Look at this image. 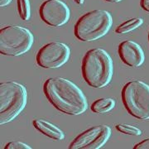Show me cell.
Here are the masks:
<instances>
[{
	"mask_svg": "<svg viewBox=\"0 0 149 149\" xmlns=\"http://www.w3.org/2000/svg\"><path fill=\"white\" fill-rule=\"evenodd\" d=\"M43 92L57 110L68 115H80L88 109L85 94L68 79L52 77L45 81Z\"/></svg>",
	"mask_w": 149,
	"mask_h": 149,
	"instance_id": "obj_1",
	"label": "cell"
},
{
	"mask_svg": "<svg viewBox=\"0 0 149 149\" xmlns=\"http://www.w3.org/2000/svg\"><path fill=\"white\" fill-rule=\"evenodd\" d=\"M140 4L143 9L149 13V0H141Z\"/></svg>",
	"mask_w": 149,
	"mask_h": 149,
	"instance_id": "obj_18",
	"label": "cell"
},
{
	"mask_svg": "<svg viewBox=\"0 0 149 149\" xmlns=\"http://www.w3.org/2000/svg\"><path fill=\"white\" fill-rule=\"evenodd\" d=\"M148 41H149V32H148Z\"/></svg>",
	"mask_w": 149,
	"mask_h": 149,
	"instance_id": "obj_22",
	"label": "cell"
},
{
	"mask_svg": "<svg viewBox=\"0 0 149 149\" xmlns=\"http://www.w3.org/2000/svg\"><path fill=\"white\" fill-rule=\"evenodd\" d=\"M112 25L113 17L109 12L100 9L91 11L77 21L74 29V36L81 42H94L104 37Z\"/></svg>",
	"mask_w": 149,
	"mask_h": 149,
	"instance_id": "obj_4",
	"label": "cell"
},
{
	"mask_svg": "<svg viewBox=\"0 0 149 149\" xmlns=\"http://www.w3.org/2000/svg\"><path fill=\"white\" fill-rule=\"evenodd\" d=\"M118 53L123 62L130 67H139L144 63L145 55L143 48L133 41H123L118 45Z\"/></svg>",
	"mask_w": 149,
	"mask_h": 149,
	"instance_id": "obj_10",
	"label": "cell"
},
{
	"mask_svg": "<svg viewBox=\"0 0 149 149\" xmlns=\"http://www.w3.org/2000/svg\"><path fill=\"white\" fill-rule=\"evenodd\" d=\"M17 6L19 17L23 21H28L31 17L30 0H17Z\"/></svg>",
	"mask_w": 149,
	"mask_h": 149,
	"instance_id": "obj_14",
	"label": "cell"
},
{
	"mask_svg": "<svg viewBox=\"0 0 149 149\" xmlns=\"http://www.w3.org/2000/svg\"><path fill=\"white\" fill-rule=\"evenodd\" d=\"M5 149H32V147L19 141H14L7 143L4 147Z\"/></svg>",
	"mask_w": 149,
	"mask_h": 149,
	"instance_id": "obj_16",
	"label": "cell"
},
{
	"mask_svg": "<svg viewBox=\"0 0 149 149\" xmlns=\"http://www.w3.org/2000/svg\"><path fill=\"white\" fill-rule=\"evenodd\" d=\"M134 149H149V139H144L143 141L140 142L139 143L135 144L133 147Z\"/></svg>",
	"mask_w": 149,
	"mask_h": 149,
	"instance_id": "obj_17",
	"label": "cell"
},
{
	"mask_svg": "<svg viewBox=\"0 0 149 149\" xmlns=\"http://www.w3.org/2000/svg\"><path fill=\"white\" fill-rule=\"evenodd\" d=\"M74 2L75 3L79 4V5H82L85 2V0H74Z\"/></svg>",
	"mask_w": 149,
	"mask_h": 149,
	"instance_id": "obj_20",
	"label": "cell"
},
{
	"mask_svg": "<svg viewBox=\"0 0 149 149\" xmlns=\"http://www.w3.org/2000/svg\"><path fill=\"white\" fill-rule=\"evenodd\" d=\"M122 101L130 115L139 120L149 119V85L131 80L123 87Z\"/></svg>",
	"mask_w": 149,
	"mask_h": 149,
	"instance_id": "obj_5",
	"label": "cell"
},
{
	"mask_svg": "<svg viewBox=\"0 0 149 149\" xmlns=\"http://www.w3.org/2000/svg\"><path fill=\"white\" fill-rule=\"evenodd\" d=\"M143 23V19L141 17H134L123 22L116 28L115 32L118 34H125L137 29Z\"/></svg>",
	"mask_w": 149,
	"mask_h": 149,
	"instance_id": "obj_13",
	"label": "cell"
},
{
	"mask_svg": "<svg viewBox=\"0 0 149 149\" xmlns=\"http://www.w3.org/2000/svg\"><path fill=\"white\" fill-rule=\"evenodd\" d=\"M115 128L120 133L127 135H131V136H140L143 133L142 130L138 127H134L126 123H118L115 125Z\"/></svg>",
	"mask_w": 149,
	"mask_h": 149,
	"instance_id": "obj_15",
	"label": "cell"
},
{
	"mask_svg": "<svg viewBox=\"0 0 149 149\" xmlns=\"http://www.w3.org/2000/svg\"><path fill=\"white\" fill-rule=\"evenodd\" d=\"M112 130L109 126L92 127L79 134L70 143L69 149H99L109 141Z\"/></svg>",
	"mask_w": 149,
	"mask_h": 149,
	"instance_id": "obj_8",
	"label": "cell"
},
{
	"mask_svg": "<svg viewBox=\"0 0 149 149\" xmlns=\"http://www.w3.org/2000/svg\"><path fill=\"white\" fill-rule=\"evenodd\" d=\"M33 126L37 130L53 140H63L65 139V134L63 131L51 123L45 121L42 119H35L33 120Z\"/></svg>",
	"mask_w": 149,
	"mask_h": 149,
	"instance_id": "obj_11",
	"label": "cell"
},
{
	"mask_svg": "<svg viewBox=\"0 0 149 149\" xmlns=\"http://www.w3.org/2000/svg\"><path fill=\"white\" fill-rule=\"evenodd\" d=\"M106 2H109V3H119L123 0H105Z\"/></svg>",
	"mask_w": 149,
	"mask_h": 149,
	"instance_id": "obj_21",
	"label": "cell"
},
{
	"mask_svg": "<svg viewBox=\"0 0 149 149\" xmlns=\"http://www.w3.org/2000/svg\"><path fill=\"white\" fill-rule=\"evenodd\" d=\"M41 19L51 27H60L70 20V11L61 0H46L39 9Z\"/></svg>",
	"mask_w": 149,
	"mask_h": 149,
	"instance_id": "obj_9",
	"label": "cell"
},
{
	"mask_svg": "<svg viewBox=\"0 0 149 149\" xmlns=\"http://www.w3.org/2000/svg\"><path fill=\"white\" fill-rule=\"evenodd\" d=\"M12 0H0V6L1 7H6L8 4H10Z\"/></svg>",
	"mask_w": 149,
	"mask_h": 149,
	"instance_id": "obj_19",
	"label": "cell"
},
{
	"mask_svg": "<svg viewBox=\"0 0 149 149\" xmlns=\"http://www.w3.org/2000/svg\"><path fill=\"white\" fill-rule=\"evenodd\" d=\"M81 73L83 79L91 87H105L110 83L113 73L111 56L101 48L89 50L82 60Z\"/></svg>",
	"mask_w": 149,
	"mask_h": 149,
	"instance_id": "obj_2",
	"label": "cell"
},
{
	"mask_svg": "<svg viewBox=\"0 0 149 149\" xmlns=\"http://www.w3.org/2000/svg\"><path fill=\"white\" fill-rule=\"evenodd\" d=\"M70 56V49L63 42H53L39 49L36 56L37 64L45 69H56L65 65Z\"/></svg>",
	"mask_w": 149,
	"mask_h": 149,
	"instance_id": "obj_7",
	"label": "cell"
},
{
	"mask_svg": "<svg viewBox=\"0 0 149 149\" xmlns=\"http://www.w3.org/2000/svg\"><path fill=\"white\" fill-rule=\"evenodd\" d=\"M27 91L24 85L15 81L0 84V124L3 125L15 119L25 109Z\"/></svg>",
	"mask_w": 149,
	"mask_h": 149,
	"instance_id": "obj_3",
	"label": "cell"
},
{
	"mask_svg": "<svg viewBox=\"0 0 149 149\" xmlns=\"http://www.w3.org/2000/svg\"><path fill=\"white\" fill-rule=\"evenodd\" d=\"M115 101L111 98H101L94 101L91 105L92 111L96 113H105L111 111L115 107Z\"/></svg>",
	"mask_w": 149,
	"mask_h": 149,
	"instance_id": "obj_12",
	"label": "cell"
},
{
	"mask_svg": "<svg viewBox=\"0 0 149 149\" xmlns=\"http://www.w3.org/2000/svg\"><path fill=\"white\" fill-rule=\"evenodd\" d=\"M34 42L32 32L26 27L10 25L0 30V52L8 56L27 53Z\"/></svg>",
	"mask_w": 149,
	"mask_h": 149,
	"instance_id": "obj_6",
	"label": "cell"
}]
</instances>
